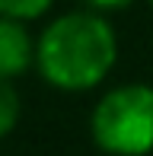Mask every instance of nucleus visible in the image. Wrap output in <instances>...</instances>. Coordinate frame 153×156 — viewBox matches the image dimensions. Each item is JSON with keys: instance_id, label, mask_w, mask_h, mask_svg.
I'll use <instances>...</instances> for the list:
<instances>
[{"instance_id": "1", "label": "nucleus", "mask_w": 153, "mask_h": 156, "mask_svg": "<svg viewBox=\"0 0 153 156\" xmlns=\"http://www.w3.org/2000/svg\"><path fill=\"white\" fill-rule=\"evenodd\" d=\"M118 58V38L109 19L96 10H80L54 19L38 38L35 64L61 93H86L109 76Z\"/></svg>"}, {"instance_id": "2", "label": "nucleus", "mask_w": 153, "mask_h": 156, "mask_svg": "<svg viewBox=\"0 0 153 156\" xmlns=\"http://www.w3.org/2000/svg\"><path fill=\"white\" fill-rule=\"evenodd\" d=\"M99 150L112 156H147L153 150V86L128 83L105 93L89 118Z\"/></svg>"}, {"instance_id": "3", "label": "nucleus", "mask_w": 153, "mask_h": 156, "mask_svg": "<svg viewBox=\"0 0 153 156\" xmlns=\"http://www.w3.org/2000/svg\"><path fill=\"white\" fill-rule=\"evenodd\" d=\"M23 23L26 19L0 13V76H10V80L26 73L38 51V45H32Z\"/></svg>"}, {"instance_id": "4", "label": "nucleus", "mask_w": 153, "mask_h": 156, "mask_svg": "<svg viewBox=\"0 0 153 156\" xmlns=\"http://www.w3.org/2000/svg\"><path fill=\"white\" fill-rule=\"evenodd\" d=\"M16 121H19V96L10 76H0V137H6L16 127Z\"/></svg>"}, {"instance_id": "5", "label": "nucleus", "mask_w": 153, "mask_h": 156, "mask_svg": "<svg viewBox=\"0 0 153 156\" xmlns=\"http://www.w3.org/2000/svg\"><path fill=\"white\" fill-rule=\"evenodd\" d=\"M51 3H54V0H0V13L16 16V19H35Z\"/></svg>"}, {"instance_id": "6", "label": "nucleus", "mask_w": 153, "mask_h": 156, "mask_svg": "<svg viewBox=\"0 0 153 156\" xmlns=\"http://www.w3.org/2000/svg\"><path fill=\"white\" fill-rule=\"evenodd\" d=\"M83 3L96 13H118V10H128L134 0H83Z\"/></svg>"}, {"instance_id": "7", "label": "nucleus", "mask_w": 153, "mask_h": 156, "mask_svg": "<svg viewBox=\"0 0 153 156\" xmlns=\"http://www.w3.org/2000/svg\"><path fill=\"white\" fill-rule=\"evenodd\" d=\"M150 6H153V0H150Z\"/></svg>"}]
</instances>
